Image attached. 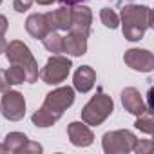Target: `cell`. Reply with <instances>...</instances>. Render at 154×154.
Instances as JSON below:
<instances>
[{
    "label": "cell",
    "instance_id": "cell-1",
    "mask_svg": "<svg viewBox=\"0 0 154 154\" xmlns=\"http://www.w3.org/2000/svg\"><path fill=\"white\" fill-rule=\"evenodd\" d=\"M123 36L129 42H138L143 38L145 31L152 27V11L147 6L125 4L120 15Z\"/></svg>",
    "mask_w": 154,
    "mask_h": 154
},
{
    "label": "cell",
    "instance_id": "cell-2",
    "mask_svg": "<svg viewBox=\"0 0 154 154\" xmlns=\"http://www.w3.org/2000/svg\"><path fill=\"white\" fill-rule=\"evenodd\" d=\"M4 53H6L8 62L11 65H18V67L24 69V72H26V82L27 84H35L38 80V63H36L31 49L24 42H20V40L9 42Z\"/></svg>",
    "mask_w": 154,
    "mask_h": 154
},
{
    "label": "cell",
    "instance_id": "cell-3",
    "mask_svg": "<svg viewBox=\"0 0 154 154\" xmlns=\"http://www.w3.org/2000/svg\"><path fill=\"white\" fill-rule=\"evenodd\" d=\"M114 111V102L103 91H98L82 109V122L93 127L102 125Z\"/></svg>",
    "mask_w": 154,
    "mask_h": 154
},
{
    "label": "cell",
    "instance_id": "cell-4",
    "mask_svg": "<svg viewBox=\"0 0 154 154\" xmlns=\"http://www.w3.org/2000/svg\"><path fill=\"white\" fill-rule=\"evenodd\" d=\"M138 138L134 132L127 131V129H120V131H111L103 134L102 140V149L105 154H127L134 150Z\"/></svg>",
    "mask_w": 154,
    "mask_h": 154
},
{
    "label": "cell",
    "instance_id": "cell-5",
    "mask_svg": "<svg viewBox=\"0 0 154 154\" xmlns=\"http://www.w3.org/2000/svg\"><path fill=\"white\" fill-rule=\"evenodd\" d=\"M71 67H72V62L67 56L53 54L38 74H40V78H42L44 84H47V85H58V84L65 82V78L71 72Z\"/></svg>",
    "mask_w": 154,
    "mask_h": 154
},
{
    "label": "cell",
    "instance_id": "cell-6",
    "mask_svg": "<svg viewBox=\"0 0 154 154\" xmlns=\"http://www.w3.org/2000/svg\"><path fill=\"white\" fill-rule=\"evenodd\" d=\"M74 103V89L72 87H58L45 94V100L42 103V109L51 112L54 118H62V114Z\"/></svg>",
    "mask_w": 154,
    "mask_h": 154
},
{
    "label": "cell",
    "instance_id": "cell-7",
    "mask_svg": "<svg viewBox=\"0 0 154 154\" xmlns=\"http://www.w3.org/2000/svg\"><path fill=\"white\" fill-rule=\"evenodd\" d=\"M0 111H2L4 118L9 122H20L26 116V100L24 94L18 91H6L0 102Z\"/></svg>",
    "mask_w": 154,
    "mask_h": 154
},
{
    "label": "cell",
    "instance_id": "cell-8",
    "mask_svg": "<svg viewBox=\"0 0 154 154\" xmlns=\"http://www.w3.org/2000/svg\"><path fill=\"white\" fill-rule=\"evenodd\" d=\"M72 9V18H71V33L82 35V36H89L91 35V24H93V11L84 6V4H76L71 8Z\"/></svg>",
    "mask_w": 154,
    "mask_h": 154
},
{
    "label": "cell",
    "instance_id": "cell-9",
    "mask_svg": "<svg viewBox=\"0 0 154 154\" xmlns=\"http://www.w3.org/2000/svg\"><path fill=\"white\" fill-rule=\"evenodd\" d=\"M123 62L140 72H150L154 69V54L149 49H129L123 54Z\"/></svg>",
    "mask_w": 154,
    "mask_h": 154
},
{
    "label": "cell",
    "instance_id": "cell-10",
    "mask_svg": "<svg viewBox=\"0 0 154 154\" xmlns=\"http://www.w3.org/2000/svg\"><path fill=\"white\" fill-rule=\"evenodd\" d=\"M67 136L74 147H89L94 141L93 131L84 122H71L67 125Z\"/></svg>",
    "mask_w": 154,
    "mask_h": 154
},
{
    "label": "cell",
    "instance_id": "cell-11",
    "mask_svg": "<svg viewBox=\"0 0 154 154\" xmlns=\"http://www.w3.org/2000/svg\"><path fill=\"white\" fill-rule=\"evenodd\" d=\"M49 31H69L71 27V18H72V9L71 6H62L54 11L44 13Z\"/></svg>",
    "mask_w": 154,
    "mask_h": 154
},
{
    "label": "cell",
    "instance_id": "cell-12",
    "mask_svg": "<svg viewBox=\"0 0 154 154\" xmlns=\"http://www.w3.org/2000/svg\"><path fill=\"white\" fill-rule=\"evenodd\" d=\"M94 84H96V72H94L93 67L82 65V67L76 69V72L72 76V89L74 91L85 94L94 87Z\"/></svg>",
    "mask_w": 154,
    "mask_h": 154
},
{
    "label": "cell",
    "instance_id": "cell-13",
    "mask_svg": "<svg viewBox=\"0 0 154 154\" xmlns=\"http://www.w3.org/2000/svg\"><path fill=\"white\" fill-rule=\"evenodd\" d=\"M122 105H123V109H125L127 112H131V114H134V116H140L141 112H145V111L149 109V107L145 105V102H143L140 91L134 89V87H125V89L122 91Z\"/></svg>",
    "mask_w": 154,
    "mask_h": 154
},
{
    "label": "cell",
    "instance_id": "cell-14",
    "mask_svg": "<svg viewBox=\"0 0 154 154\" xmlns=\"http://www.w3.org/2000/svg\"><path fill=\"white\" fill-rule=\"evenodd\" d=\"M63 53L71 56H84L87 53V38L69 31L67 36H63Z\"/></svg>",
    "mask_w": 154,
    "mask_h": 154
},
{
    "label": "cell",
    "instance_id": "cell-15",
    "mask_svg": "<svg viewBox=\"0 0 154 154\" xmlns=\"http://www.w3.org/2000/svg\"><path fill=\"white\" fill-rule=\"evenodd\" d=\"M26 31L36 38V40H42L47 33H49V26H47V20H45V15L44 13H33L27 17L26 20Z\"/></svg>",
    "mask_w": 154,
    "mask_h": 154
},
{
    "label": "cell",
    "instance_id": "cell-16",
    "mask_svg": "<svg viewBox=\"0 0 154 154\" xmlns=\"http://www.w3.org/2000/svg\"><path fill=\"white\" fill-rule=\"evenodd\" d=\"M27 141H29V138H27L24 132H9V134L6 136V140H4L6 147H8L9 152H13V154H20Z\"/></svg>",
    "mask_w": 154,
    "mask_h": 154
},
{
    "label": "cell",
    "instance_id": "cell-17",
    "mask_svg": "<svg viewBox=\"0 0 154 154\" xmlns=\"http://www.w3.org/2000/svg\"><path fill=\"white\" fill-rule=\"evenodd\" d=\"M42 42H44V47H45L49 53H53V54L63 53V36H60L58 31H49V33L42 38Z\"/></svg>",
    "mask_w": 154,
    "mask_h": 154
},
{
    "label": "cell",
    "instance_id": "cell-18",
    "mask_svg": "<svg viewBox=\"0 0 154 154\" xmlns=\"http://www.w3.org/2000/svg\"><path fill=\"white\" fill-rule=\"evenodd\" d=\"M31 120H33V123L36 125V127H40V129H47V127H51V125H54L56 122H58V118H54L51 112H47L45 109H38V111H35V114L31 116Z\"/></svg>",
    "mask_w": 154,
    "mask_h": 154
},
{
    "label": "cell",
    "instance_id": "cell-19",
    "mask_svg": "<svg viewBox=\"0 0 154 154\" xmlns=\"http://www.w3.org/2000/svg\"><path fill=\"white\" fill-rule=\"evenodd\" d=\"M136 129H140L141 132L145 134H152V109H147L145 112H141L140 116H136V123H134Z\"/></svg>",
    "mask_w": 154,
    "mask_h": 154
},
{
    "label": "cell",
    "instance_id": "cell-20",
    "mask_svg": "<svg viewBox=\"0 0 154 154\" xmlns=\"http://www.w3.org/2000/svg\"><path fill=\"white\" fill-rule=\"evenodd\" d=\"M100 20H102V24H103L105 27H109V29H116V27L120 26V17H118L111 8H103V9L100 11Z\"/></svg>",
    "mask_w": 154,
    "mask_h": 154
},
{
    "label": "cell",
    "instance_id": "cell-21",
    "mask_svg": "<svg viewBox=\"0 0 154 154\" xmlns=\"http://www.w3.org/2000/svg\"><path fill=\"white\" fill-rule=\"evenodd\" d=\"M6 76H8L9 85H20V84L26 82V72H24V69L18 67V65H11V67L6 71Z\"/></svg>",
    "mask_w": 154,
    "mask_h": 154
},
{
    "label": "cell",
    "instance_id": "cell-22",
    "mask_svg": "<svg viewBox=\"0 0 154 154\" xmlns=\"http://www.w3.org/2000/svg\"><path fill=\"white\" fill-rule=\"evenodd\" d=\"M150 149H152V141H150V140H145V141L138 140V141H136V145H134V150H132V152H138V154H147Z\"/></svg>",
    "mask_w": 154,
    "mask_h": 154
},
{
    "label": "cell",
    "instance_id": "cell-23",
    "mask_svg": "<svg viewBox=\"0 0 154 154\" xmlns=\"http://www.w3.org/2000/svg\"><path fill=\"white\" fill-rule=\"evenodd\" d=\"M33 2H35V0H15V2H13V8H15L17 13H26L27 9H31Z\"/></svg>",
    "mask_w": 154,
    "mask_h": 154
},
{
    "label": "cell",
    "instance_id": "cell-24",
    "mask_svg": "<svg viewBox=\"0 0 154 154\" xmlns=\"http://www.w3.org/2000/svg\"><path fill=\"white\" fill-rule=\"evenodd\" d=\"M42 150H44V147H42L40 143H36V141H31V140H29V141L26 143V147L22 149L24 154H38V152H42Z\"/></svg>",
    "mask_w": 154,
    "mask_h": 154
},
{
    "label": "cell",
    "instance_id": "cell-25",
    "mask_svg": "<svg viewBox=\"0 0 154 154\" xmlns=\"http://www.w3.org/2000/svg\"><path fill=\"white\" fill-rule=\"evenodd\" d=\"M9 89V82H8V76H6V71L0 69V93H6Z\"/></svg>",
    "mask_w": 154,
    "mask_h": 154
},
{
    "label": "cell",
    "instance_id": "cell-26",
    "mask_svg": "<svg viewBox=\"0 0 154 154\" xmlns=\"http://www.w3.org/2000/svg\"><path fill=\"white\" fill-rule=\"evenodd\" d=\"M6 31H8V18L4 17V15H0V35H6Z\"/></svg>",
    "mask_w": 154,
    "mask_h": 154
},
{
    "label": "cell",
    "instance_id": "cell-27",
    "mask_svg": "<svg viewBox=\"0 0 154 154\" xmlns=\"http://www.w3.org/2000/svg\"><path fill=\"white\" fill-rule=\"evenodd\" d=\"M58 2H62L63 6H71V8H72V6H76V4H82L84 0H58Z\"/></svg>",
    "mask_w": 154,
    "mask_h": 154
},
{
    "label": "cell",
    "instance_id": "cell-28",
    "mask_svg": "<svg viewBox=\"0 0 154 154\" xmlns=\"http://www.w3.org/2000/svg\"><path fill=\"white\" fill-rule=\"evenodd\" d=\"M6 47H8V42H6V38H4L2 35H0V53H4Z\"/></svg>",
    "mask_w": 154,
    "mask_h": 154
},
{
    "label": "cell",
    "instance_id": "cell-29",
    "mask_svg": "<svg viewBox=\"0 0 154 154\" xmlns=\"http://www.w3.org/2000/svg\"><path fill=\"white\" fill-rule=\"evenodd\" d=\"M112 4H116V6H125V4H129V2H132V0H111Z\"/></svg>",
    "mask_w": 154,
    "mask_h": 154
},
{
    "label": "cell",
    "instance_id": "cell-30",
    "mask_svg": "<svg viewBox=\"0 0 154 154\" xmlns=\"http://www.w3.org/2000/svg\"><path fill=\"white\" fill-rule=\"evenodd\" d=\"M35 2H38L40 6H51L53 2H56V0H35Z\"/></svg>",
    "mask_w": 154,
    "mask_h": 154
},
{
    "label": "cell",
    "instance_id": "cell-31",
    "mask_svg": "<svg viewBox=\"0 0 154 154\" xmlns=\"http://www.w3.org/2000/svg\"><path fill=\"white\" fill-rule=\"evenodd\" d=\"M0 152H8V154H11V152H9V149L6 147V143H0Z\"/></svg>",
    "mask_w": 154,
    "mask_h": 154
},
{
    "label": "cell",
    "instance_id": "cell-32",
    "mask_svg": "<svg viewBox=\"0 0 154 154\" xmlns=\"http://www.w3.org/2000/svg\"><path fill=\"white\" fill-rule=\"evenodd\" d=\"M0 4H2V0H0Z\"/></svg>",
    "mask_w": 154,
    "mask_h": 154
}]
</instances>
